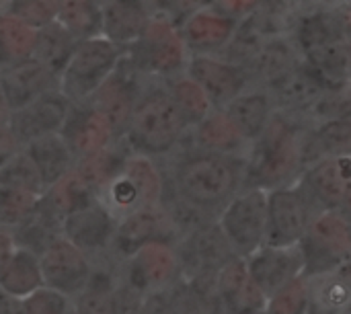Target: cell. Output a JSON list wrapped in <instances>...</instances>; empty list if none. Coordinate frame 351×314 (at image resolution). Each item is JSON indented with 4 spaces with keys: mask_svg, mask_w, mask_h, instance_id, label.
I'll return each mask as SVG.
<instances>
[{
    "mask_svg": "<svg viewBox=\"0 0 351 314\" xmlns=\"http://www.w3.org/2000/svg\"><path fill=\"white\" fill-rule=\"evenodd\" d=\"M185 74L204 90L214 111H222L232 99L251 88L247 72L220 56H189Z\"/></svg>",
    "mask_w": 351,
    "mask_h": 314,
    "instance_id": "cell-15",
    "label": "cell"
},
{
    "mask_svg": "<svg viewBox=\"0 0 351 314\" xmlns=\"http://www.w3.org/2000/svg\"><path fill=\"white\" fill-rule=\"evenodd\" d=\"M12 251H14V243H12L10 232L8 230H0V269L8 261V257L12 255Z\"/></svg>",
    "mask_w": 351,
    "mask_h": 314,
    "instance_id": "cell-49",
    "label": "cell"
},
{
    "mask_svg": "<svg viewBox=\"0 0 351 314\" xmlns=\"http://www.w3.org/2000/svg\"><path fill=\"white\" fill-rule=\"evenodd\" d=\"M216 286L226 314H263L267 298L251 282L245 259L234 257L216 274Z\"/></svg>",
    "mask_w": 351,
    "mask_h": 314,
    "instance_id": "cell-25",
    "label": "cell"
},
{
    "mask_svg": "<svg viewBox=\"0 0 351 314\" xmlns=\"http://www.w3.org/2000/svg\"><path fill=\"white\" fill-rule=\"evenodd\" d=\"M58 88H60V78H56L33 58L0 70V93L10 113L27 107L41 95Z\"/></svg>",
    "mask_w": 351,
    "mask_h": 314,
    "instance_id": "cell-23",
    "label": "cell"
},
{
    "mask_svg": "<svg viewBox=\"0 0 351 314\" xmlns=\"http://www.w3.org/2000/svg\"><path fill=\"white\" fill-rule=\"evenodd\" d=\"M247 274L259 292L269 298L290 282L302 278L304 259L298 245L292 247H259L245 259Z\"/></svg>",
    "mask_w": 351,
    "mask_h": 314,
    "instance_id": "cell-18",
    "label": "cell"
},
{
    "mask_svg": "<svg viewBox=\"0 0 351 314\" xmlns=\"http://www.w3.org/2000/svg\"><path fill=\"white\" fill-rule=\"evenodd\" d=\"M121 175L138 193L142 208H156L160 204L165 191V177L152 158L130 154L123 162Z\"/></svg>",
    "mask_w": 351,
    "mask_h": 314,
    "instance_id": "cell-37",
    "label": "cell"
},
{
    "mask_svg": "<svg viewBox=\"0 0 351 314\" xmlns=\"http://www.w3.org/2000/svg\"><path fill=\"white\" fill-rule=\"evenodd\" d=\"M179 241L177 232L173 230L171 222L162 214V210L156 208H144L138 212H132L117 220L111 245H109V257L115 263H125L132 259L142 247L152 243H167L173 245Z\"/></svg>",
    "mask_w": 351,
    "mask_h": 314,
    "instance_id": "cell-11",
    "label": "cell"
},
{
    "mask_svg": "<svg viewBox=\"0 0 351 314\" xmlns=\"http://www.w3.org/2000/svg\"><path fill=\"white\" fill-rule=\"evenodd\" d=\"M39 197L0 187V230H12L35 206Z\"/></svg>",
    "mask_w": 351,
    "mask_h": 314,
    "instance_id": "cell-43",
    "label": "cell"
},
{
    "mask_svg": "<svg viewBox=\"0 0 351 314\" xmlns=\"http://www.w3.org/2000/svg\"><path fill=\"white\" fill-rule=\"evenodd\" d=\"M148 80L150 78L144 76L136 68V64L123 49L113 72L88 99V105L97 113H101L103 119L109 123L115 140H123L130 119H132V113H134V107H136V101Z\"/></svg>",
    "mask_w": 351,
    "mask_h": 314,
    "instance_id": "cell-7",
    "label": "cell"
},
{
    "mask_svg": "<svg viewBox=\"0 0 351 314\" xmlns=\"http://www.w3.org/2000/svg\"><path fill=\"white\" fill-rule=\"evenodd\" d=\"M101 37H105L119 49L132 47L150 25V12L146 8V2L109 0L101 2Z\"/></svg>",
    "mask_w": 351,
    "mask_h": 314,
    "instance_id": "cell-24",
    "label": "cell"
},
{
    "mask_svg": "<svg viewBox=\"0 0 351 314\" xmlns=\"http://www.w3.org/2000/svg\"><path fill=\"white\" fill-rule=\"evenodd\" d=\"M208 6L214 12H218L222 16H228V19L239 23V21L251 16L257 10L259 2H251V0H222V2H208Z\"/></svg>",
    "mask_w": 351,
    "mask_h": 314,
    "instance_id": "cell-46",
    "label": "cell"
},
{
    "mask_svg": "<svg viewBox=\"0 0 351 314\" xmlns=\"http://www.w3.org/2000/svg\"><path fill=\"white\" fill-rule=\"evenodd\" d=\"M144 300L146 296L142 292H138L119 278L111 296V314H140Z\"/></svg>",
    "mask_w": 351,
    "mask_h": 314,
    "instance_id": "cell-45",
    "label": "cell"
},
{
    "mask_svg": "<svg viewBox=\"0 0 351 314\" xmlns=\"http://www.w3.org/2000/svg\"><path fill=\"white\" fill-rule=\"evenodd\" d=\"M8 232L16 249H25L39 257L58 237H62V220L37 202V206Z\"/></svg>",
    "mask_w": 351,
    "mask_h": 314,
    "instance_id": "cell-33",
    "label": "cell"
},
{
    "mask_svg": "<svg viewBox=\"0 0 351 314\" xmlns=\"http://www.w3.org/2000/svg\"><path fill=\"white\" fill-rule=\"evenodd\" d=\"M140 314H175L173 306H171V300H169V288L154 292V294H148L144 304H142Z\"/></svg>",
    "mask_w": 351,
    "mask_h": 314,
    "instance_id": "cell-47",
    "label": "cell"
},
{
    "mask_svg": "<svg viewBox=\"0 0 351 314\" xmlns=\"http://www.w3.org/2000/svg\"><path fill=\"white\" fill-rule=\"evenodd\" d=\"M119 278L144 296L171 288L179 278V259L173 245L152 243L119 265Z\"/></svg>",
    "mask_w": 351,
    "mask_h": 314,
    "instance_id": "cell-14",
    "label": "cell"
},
{
    "mask_svg": "<svg viewBox=\"0 0 351 314\" xmlns=\"http://www.w3.org/2000/svg\"><path fill=\"white\" fill-rule=\"evenodd\" d=\"M39 288H43V280L37 255L14 247L12 255L0 269V292L23 300Z\"/></svg>",
    "mask_w": 351,
    "mask_h": 314,
    "instance_id": "cell-34",
    "label": "cell"
},
{
    "mask_svg": "<svg viewBox=\"0 0 351 314\" xmlns=\"http://www.w3.org/2000/svg\"><path fill=\"white\" fill-rule=\"evenodd\" d=\"M237 25V21L202 4L177 31L189 56H218L228 45Z\"/></svg>",
    "mask_w": 351,
    "mask_h": 314,
    "instance_id": "cell-22",
    "label": "cell"
},
{
    "mask_svg": "<svg viewBox=\"0 0 351 314\" xmlns=\"http://www.w3.org/2000/svg\"><path fill=\"white\" fill-rule=\"evenodd\" d=\"M191 130L197 150L222 154V156H234V158H245L247 154L249 144L239 136V132L228 121L224 111H212Z\"/></svg>",
    "mask_w": 351,
    "mask_h": 314,
    "instance_id": "cell-30",
    "label": "cell"
},
{
    "mask_svg": "<svg viewBox=\"0 0 351 314\" xmlns=\"http://www.w3.org/2000/svg\"><path fill=\"white\" fill-rule=\"evenodd\" d=\"M8 117H10V109H8V105H6V101H4V97L0 93V125L8 123Z\"/></svg>",
    "mask_w": 351,
    "mask_h": 314,
    "instance_id": "cell-51",
    "label": "cell"
},
{
    "mask_svg": "<svg viewBox=\"0 0 351 314\" xmlns=\"http://www.w3.org/2000/svg\"><path fill=\"white\" fill-rule=\"evenodd\" d=\"M351 156H327L308 167L298 183L321 212H350L351 202Z\"/></svg>",
    "mask_w": 351,
    "mask_h": 314,
    "instance_id": "cell-12",
    "label": "cell"
},
{
    "mask_svg": "<svg viewBox=\"0 0 351 314\" xmlns=\"http://www.w3.org/2000/svg\"><path fill=\"white\" fill-rule=\"evenodd\" d=\"M321 210L296 181L288 187L267 191V247H292L302 241L311 222Z\"/></svg>",
    "mask_w": 351,
    "mask_h": 314,
    "instance_id": "cell-8",
    "label": "cell"
},
{
    "mask_svg": "<svg viewBox=\"0 0 351 314\" xmlns=\"http://www.w3.org/2000/svg\"><path fill=\"white\" fill-rule=\"evenodd\" d=\"M187 130L165 82L150 78L136 101L123 142L132 154L154 158L173 152Z\"/></svg>",
    "mask_w": 351,
    "mask_h": 314,
    "instance_id": "cell-3",
    "label": "cell"
},
{
    "mask_svg": "<svg viewBox=\"0 0 351 314\" xmlns=\"http://www.w3.org/2000/svg\"><path fill=\"white\" fill-rule=\"evenodd\" d=\"M21 152V146L16 142V138L12 136V132L8 130V125H0V169L14 156Z\"/></svg>",
    "mask_w": 351,
    "mask_h": 314,
    "instance_id": "cell-48",
    "label": "cell"
},
{
    "mask_svg": "<svg viewBox=\"0 0 351 314\" xmlns=\"http://www.w3.org/2000/svg\"><path fill=\"white\" fill-rule=\"evenodd\" d=\"M115 226L117 218L99 197H93L86 206L62 220V239L74 245L88 259H97L109 251Z\"/></svg>",
    "mask_w": 351,
    "mask_h": 314,
    "instance_id": "cell-16",
    "label": "cell"
},
{
    "mask_svg": "<svg viewBox=\"0 0 351 314\" xmlns=\"http://www.w3.org/2000/svg\"><path fill=\"white\" fill-rule=\"evenodd\" d=\"M0 187L14 189V191H23V193L35 195V197H41L45 193V185H43L37 169L25 156L23 150L19 154H14L0 169Z\"/></svg>",
    "mask_w": 351,
    "mask_h": 314,
    "instance_id": "cell-40",
    "label": "cell"
},
{
    "mask_svg": "<svg viewBox=\"0 0 351 314\" xmlns=\"http://www.w3.org/2000/svg\"><path fill=\"white\" fill-rule=\"evenodd\" d=\"M19 306H21V300L0 292V314H19Z\"/></svg>",
    "mask_w": 351,
    "mask_h": 314,
    "instance_id": "cell-50",
    "label": "cell"
},
{
    "mask_svg": "<svg viewBox=\"0 0 351 314\" xmlns=\"http://www.w3.org/2000/svg\"><path fill=\"white\" fill-rule=\"evenodd\" d=\"M130 154L132 150L128 148V144L123 140H115L107 148L76 160L72 171L84 181V185L95 195H99L105 189V185H109L119 175Z\"/></svg>",
    "mask_w": 351,
    "mask_h": 314,
    "instance_id": "cell-31",
    "label": "cell"
},
{
    "mask_svg": "<svg viewBox=\"0 0 351 314\" xmlns=\"http://www.w3.org/2000/svg\"><path fill=\"white\" fill-rule=\"evenodd\" d=\"M2 14H8L23 23L25 27L39 31L51 23H56L58 2L51 0H12L2 4Z\"/></svg>",
    "mask_w": 351,
    "mask_h": 314,
    "instance_id": "cell-41",
    "label": "cell"
},
{
    "mask_svg": "<svg viewBox=\"0 0 351 314\" xmlns=\"http://www.w3.org/2000/svg\"><path fill=\"white\" fill-rule=\"evenodd\" d=\"M263 314H306V280L298 278L269 296Z\"/></svg>",
    "mask_w": 351,
    "mask_h": 314,
    "instance_id": "cell-42",
    "label": "cell"
},
{
    "mask_svg": "<svg viewBox=\"0 0 351 314\" xmlns=\"http://www.w3.org/2000/svg\"><path fill=\"white\" fill-rule=\"evenodd\" d=\"M304 280L306 314H350V265Z\"/></svg>",
    "mask_w": 351,
    "mask_h": 314,
    "instance_id": "cell-29",
    "label": "cell"
},
{
    "mask_svg": "<svg viewBox=\"0 0 351 314\" xmlns=\"http://www.w3.org/2000/svg\"><path fill=\"white\" fill-rule=\"evenodd\" d=\"M245 158L193 148L173 169L171 187L191 206L220 216L222 208L243 189Z\"/></svg>",
    "mask_w": 351,
    "mask_h": 314,
    "instance_id": "cell-2",
    "label": "cell"
},
{
    "mask_svg": "<svg viewBox=\"0 0 351 314\" xmlns=\"http://www.w3.org/2000/svg\"><path fill=\"white\" fill-rule=\"evenodd\" d=\"M304 269L302 278H315L350 265V216L343 212H319L298 243Z\"/></svg>",
    "mask_w": 351,
    "mask_h": 314,
    "instance_id": "cell-4",
    "label": "cell"
},
{
    "mask_svg": "<svg viewBox=\"0 0 351 314\" xmlns=\"http://www.w3.org/2000/svg\"><path fill=\"white\" fill-rule=\"evenodd\" d=\"M56 23L76 41H86L101 35L103 12L101 2L95 0H66L58 2Z\"/></svg>",
    "mask_w": 351,
    "mask_h": 314,
    "instance_id": "cell-35",
    "label": "cell"
},
{
    "mask_svg": "<svg viewBox=\"0 0 351 314\" xmlns=\"http://www.w3.org/2000/svg\"><path fill=\"white\" fill-rule=\"evenodd\" d=\"M37 259L43 288L60 292L70 300L84 288L90 274V259L66 239L58 237Z\"/></svg>",
    "mask_w": 351,
    "mask_h": 314,
    "instance_id": "cell-17",
    "label": "cell"
},
{
    "mask_svg": "<svg viewBox=\"0 0 351 314\" xmlns=\"http://www.w3.org/2000/svg\"><path fill=\"white\" fill-rule=\"evenodd\" d=\"M70 107H72L70 101L58 88V90L41 95L27 107L12 111L6 125L12 132V136L16 138L19 146L23 148L25 144H29L41 136L60 134Z\"/></svg>",
    "mask_w": 351,
    "mask_h": 314,
    "instance_id": "cell-19",
    "label": "cell"
},
{
    "mask_svg": "<svg viewBox=\"0 0 351 314\" xmlns=\"http://www.w3.org/2000/svg\"><path fill=\"white\" fill-rule=\"evenodd\" d=\"M300 62H302L300 51L288 33L265 41V45L259 49V53L253 58V62L247 66L245 72L251 80V86L267 88L269 84L286 76L290 70H294Z\"/></svg>",
    "mask_w": 351,
    "mask_h": 314,
    "instance_id": "cell-26",
    "label": "cell"
},
{
    "mask_svg": "<svg viewBox=\"0 0 351 314\" xmlns=\"http://www.w3.org/2000/svg\"><path fill=\"white\" fill-rule=\"evenodd\" d=\"M269 95V101L274 105L276 113L294 117L302 121L308 111L323 101L329 93H341L331 88L315 70H311L304 62H300L294 70H290L286 76L263 88Z\"/></svg>",
    "mask_w": 351,
    "mask_h": 314,
    "instance_id": "cell-13",
    "label": "cell"
},
{
    "mask_svg": "<svg viewBox=\"0 0 351 314\" xmlns=\"http://www.w3.org/2000/svg\"><path fill=\"white\" fill-rule=\"evenodd\" d=\"M222 111L247 144H253L263 134L276 113L269 95L257 86H251L241 93Z\"/></svg>",
    "mask_w": 351,
    "mask_h": 314,
    "instance_id": "cell-28",
    "label": "cell"
},
{
    "mask_svg": "<svg viewBox=\"0 0 351 314\" xmlns=\"http://www.w3.org/2000/svg\"><path fill=\"white\" fill-rule=\"evenodd\" d=\"M76 45L78 43L58 23H51V25L35 31V45H33L31 58L35 62H39L45 70H49L56 78H60V74L68 66Z\"/></svg>",
    "mask_w": 351,
    "mask_h": 314,
    "instance_id": "cell-36",
    "label": "cell"
},
{
    "mask_svg": "<svg viewBox=\"0 0 351 314\" xmlns=\"http://www.w3.org/2000/svg\"><path fill=\"white\" fill-rule=\"evenodd\" d=\"M60 138L68 146L74 162L84 156H90L115 142V136H113L109 123L88 103L70 107L68 117L60 130Z\"/></svg>",
    "mask_w": 351,
    "mask_h": 314,
    "instance_id": "cell-21",
    "label": "cell"
},
{
    "mask_svg": "<svg viewBox=\"0 0 351 314\" xmlns=\"http://www.w3.org/2000/svg\"><path fill=\"white\" fill-rule=\"evenodd\" d=\"M93 197H97V195L84 185V181L74 171H70L60 181L49 185L45 189V193L39 197V202L51 214H56L60 220H64L66 216H70L78 208L86 206Z\"/></svg>",
    "mask_w": 351,
    "mask_h": 314,
    "instance_id": "cell-38",
    "label": "cell"
},
{
    "mask_svg": "<svg viewBox=\"0 0 351 314\" xmlns=\"http://www.w3.org/2000/svg\"><path fill=\"white\" fill-rule=\"evenodd\" d=\"M162 82L189 130L214 111L208 97L204 95V90L185 72L179 76H173L169 80H162Z\"/></svg>",
    "mask_w": 351,
    "mask_h": 314,
    "instance_id": "cell-39",
    "label": "cell"
},
{
    "mask_svg": "<svg viewBox=\"0 0 351 314\" xmlns=\"http://www.w3.org/2000/svg\"><path fill=\"white\" fill-rule=\"evenodd\" d=\"M21 150L37 169L45 189L49 185H53L56 181H60L64 175H68L74 167V158H72L68 146L64 144V140L60 138V134L41 136V138L25 144Z\"/></svg>",
    "mask_w": 351,
    "mask_h": 314,
    "instance_id": "cell-32",
    "label": "cell"
},
{
    "mask_svg": "<svg viewBox=\"0 0 351 314\" xmlns=\"http://www.w3.org/2000/svg\"><path fill=\"white\" fill-rule=\"evenodd\" d=\"M19 314H72V300L49 288H39L21 300Z\"/></svg>",
    "mask_w": 351,
    "mask_h": 314,
    "instance_id": "cell-44",
    "label": "cell"
},
{
    "mask_svg": "<svg viewBox=\"0 0 351 314\" xmlns=\"http://www.w3.org/2000/svg\"><path fill=\"white\" fill-rule=\"evenodd\" d=\"M123 49L109 43L105 37H93L80 41L60 74V93L70 105L88 103L95 90L107 80L121 58Z\"/></svg>",
    "mask_w": 351,
    "mask_h": 314,
    "instance_id": "cell-5",
    "label": "cell"
},
{
    "mask_svg": "<svg viewBox=\"0 0 351 314\" xmlns=\"http://www.w3.org/2000/svg\"><path fill=\"white\" fill-rule=\"evenodd\" d=\"M119 280V263L109 253L90 259L84 288L72 298V314H111V296Z\"/></svg>",
    "mask_w": 351,
    "mask_h": 314,
    "instance_id": "cell-27",
    "label": "cell"
},
{
    "mask_svg": "<svg viewBox=\"0 0 351 314\" xmlns=\"http://www.w3.org/2000/svg\"><path fill=\"white\" fill-rule=\"evenodd\" d=\"M304 130L306 123L274 113L263 134L247 148L243 187L271 191L294 185L304 173L300 154Z\"/></svg>",
    "mask_w": 351,
    "mask_h": 314,
    "instance_id": "cell-1",
    "label": "cell"
},
{
    "mask_svg": "<svg viewBox=\"0 0 351 314\" xmlns=\"http://www.w3.org/2000/svg\"><path fill=\"white\" fill-rule=\"evenodd\" d=\"M290 37L300 56L321 45L350 41V14L341 12L339 6H315L294 14Z\"/></svg>",
    "mask_w": 351,
    "mask_h": 314,
    "instance_id": "cell-20",
    "label": "cell"
},
{
    "mask_svg": "<svg viewBox=\"0 0 351 314\" xmlns=\"http://www.w3.org/2000/svg\"><path fill=\"white\" fill-rule=\"evenodd\" d=\"M218 226L239 259H247L265 245L267 191L243 187L220 212Z\"/></svg>",
    "mask_w": 351,
    "mask_h": 314,
    "instance_id": "cell-6",
    "label": "cell"
},
{
    "mask_svg": "<svg viewBox=\"0 0 351 314\" xmlns=\"http://www.w3.org/2000/svg\"><path fill=\"white\" fill-rule=\"evenodd\" d=\"M125 51L144 76L156 80L183 74L189 58L179 31L154 19H150L144 35L132 47H125Z\"/></svg>",
    "mask_w": 351,
    "mask_h": 314,
    "instance_id": "cell-9",
    "label": "cell"
},
{
    "mask_svg": "<svg viewBox=\"0 0 351 314\" xmlns=\"http://www.w3.org/2000/svg\"><path fill=\"white\" fill-rule=\"evenodd\" d=\"M175 253L179 259V280H189L197 276H216L226 263L237 255L230 249L218 222H210L175 243Z\"/></svg>",
    "mask_w": 351,
    "mask_h": 314,
    "instance_id": "cell-10",
    "label": "cell"
}]
</instances>
